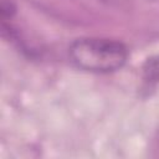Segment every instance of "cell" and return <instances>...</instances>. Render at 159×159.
Wrapping results in <instances>:
<instances>
[{
  "label": "cell",
  "instance_id": "obj_2",
  "mask_svg": "<svg viewBox=\"0 0 159 159\" xmlns=\"http://www.w3.org/2000/svg\"><path fill=\"white\" fill-rule=\"evenodd\" d=\"M142 77L148 86L159 83V56H152L145 60L142 66Z\"/></svg>",
  "mask_w": 159,
  "mask_h": 159
},
{
  "label": "cell",
  "instance_id": "obj_1",
  "mask_svg": "<svg viewBox=\"0 0 159 159\" xmlns=\"http://www.w3.org/2000/svg\"><path fill=\"white\" fill-rule=\"evenodd\" d=\"M68 56L72 63L87 72L108 73L124 66L128 48L120 41L103 37H81L75 40Z\"/></svg>",
  "mask_w": 159,
  "mask_h": 159
},
{
  "label": "cell",
  "instance_id": "obj_3",
  "mask_svg": "<svg viewBox=\"0 0 159 159\" xmlns=\"http://www.w3.org/2000/svg\"><path fill=\"white\" fill-rule=\"evenodd\" d=\"M16 11V7L14 6V4L11 1H6V0H2L1 2V16H2V20L5 21L7 17H12Z\"/></svg>",
  "mask_w": 159,
  "mask_h": 159
}]
</instances>
